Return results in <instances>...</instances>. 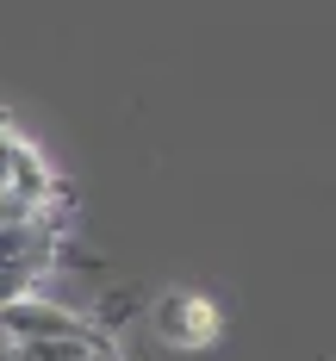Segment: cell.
Instances as JSON below:
<instances>
[{
	"mask_svg": "<svg viewBox=\"0 0 336 361\" xmlns=\"http://www.w3.org/2000/svg\"><path fill=\"white\" fill-rule=\"evenodd\" d=\"M56 336H87V324L63 305H44V299L0 305V343H56Z\"/></svg>",
	"mask_w": 336,
	"mask_h": 361,
	"instance_id": "6da1fadb",
	"label": "cell"
},
{
	"mask_svg": "<svg viewBox=\"0 0 336 361\" xmlns=\"http://www.w3.org/2000/svg\"><path fill=\"white\" fill-rule=\"evenodd\" d=\"M156 336L175 343V349H206V343L218 336L212 299H199V293H168V299H156Z\"/></svg>",
	"mask_w": 336,
	"mask_h": 361,
	"instance_id": "7a4b0ae2",
	"label": "cell"
}]
</instances>
